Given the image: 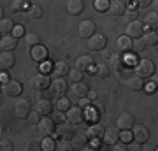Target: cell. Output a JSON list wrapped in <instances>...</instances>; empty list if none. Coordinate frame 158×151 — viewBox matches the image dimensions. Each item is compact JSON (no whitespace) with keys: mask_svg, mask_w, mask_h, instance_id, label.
Masks as SVG:
<instances>
[{"mask_svg":"<svg viewBox=\"0 0 158 151\" xmlns=\"http://www.w3.org/2000/svg\"><path fill=\"white\" fill-rule=\"evenodd\" d=\"M102 141H104L106 144L113 146L114 142H118V141H119V130L118 128H107V130H104Z\"/></svg>","mask_w":158,"mask_h":151,"instance_id":"cell-21","label":"cell"},{"mask_svg":"<svg viewBox=\"0 0 158 151\" xmlns=\"http://www.w3.org/2000/svg\"><path fill=\"white\" fill-rule=\"evenodd\" d=\"M27 6H28L27 0H14V4H12V11L21 12L23 9H27Z\"/></svg>","mask_w":158,"mask_h":151,"instance_id":"cell-41","label":"cell"},{"mask_svg":"<svg viewBox=\"0 0 158 151\" xmlns=\"http://www.w3.org/2000/svg\"><path fill=\"white\" fill-rule=\"evenodd\" d=\"M40 42L39 35L37 34H28L27 35V44H28V48H32V46H37Z\"/></svg>","mask_w":158,"mask_h":151,"instance_id":"cell-43","label":"cell"},{"mask_svg":"<svg viewBox=\"0 0 158 151\" xmlns=\"http://www.w3.org/2000/svg\"><path fill=\"white\" fill-rule=\"evenodd\" d=\"M67 76L70 78V81H72V83H77V81H83V70H79V69H70Z\"/></svg>","mask_w":158,"mask_h":151,"instance_id":"cell-38","label":"cell"},{"mask_svg":"<svg viewBox=\"0 0 158 151\" xmlns=\"http://www.w3.org/2000/svg\"><path fill=\"white\" fill-rule=\"evenodd\" d=\"M2 91L7 97H19L23 93V84L19 81H16V79H7L2 84Z\"/></svg>","mask_w":158,"mask_h":151,"instance_id":"cell-2","label":"cell"},{"mask_svg":"<svg viewBox=\"0 0 158 151\" xmlns=\"http://www.w3.org/2000/svg\"><path fill=\"white\" fill-rule=\"evenodd\" d=\"M2 18H4V9L0 7V19H2Z\"/></svg>","mask_w":158,"mask_h":151,"instance_id":"cell-56","label":"cell"},{"mask_svg":"<svg viewBox=\"0 0 158 151\" xmlns=\"http://www.w3.org/2000/svg\"><path fill=\"white\" fill-rule=\"evenodd\" d=\"M111 62V70H116V72H119V70H125V60L121 58V56H118V55H113V58L109 60Z\"/></svg>","mask_w":158,"mask_h":151,"instance_id":"cell-28","label":"cell"},{"mask_svg":"<svg viewBox=\"0 0 158 151\" xmlns=\"http://www.w3.org/2000/svg\"><path fill=\"white\" fill-rule=\"evenodd\" d=\"M28 18L30 19H40V18H42V7L40 6H30Z\"/></svg>","mask_w":158,"mask_h":151,"instance_id":"cell-35","label":"cell"},{"mask_svg":"<svg viewBox=\"0 0 158 151\" xmlns=\"http://www.w3.org/2000/svg\"><path fill=\"white\" fill-rule=\"evenodd\" d=\"M14 114H16L19 120H27L30 114V102L27 99H19V100L14 104Z\"/></svg>","mask_w":158,"mask_h":151,"instance_id":"cell-9","label":"cell"},{"mask_svg":"<svg viewBox=\"0 0 158 151\" xmlns=\"http://www.w3.org/2000/svg\"><path fill=\"white\" fill-rule=\"evenodd\" d=\"M144 44L146 46H156L158 44V32L156 30H151V32H146V35L142 37Z\"/></svg>","mask_w":158,"mask_h":151,"instance_id":"cell-30","label":"cell"},{"mask_svg":"<svg viewBox=\"0 0 158 151\" xmlns=\"http://www.w3.org/2000/svg\"><path fill=\"white\" fill-rule=\"evenodd\" d=\"M55 109V106H53V102L49 100V99H42L40 97L39 100L35 102V111L40 112L42 116H48V114H51V111Z\"/></svg>","mask_w":158,"mask_h":151,"instance_id":"cell-15","label":"cell"},{"mask_svg":"<svg viewBox=\"0 0 158 151\" xmlns=\"http://www.w3.org/2000/svg\"><path fill=\"white\" fill-rule=\"evenodd\" d=\"M16 46H18V39H16V37H12L11 34L2 35V39H0V48H2L4 51L16 49Z\"/></svg>","mask_w":158,"mask_h":151,"instance_id":"cell-19","label":"cell"},{"mask_svg":"<svg viewBox=\"0 0 158 151\" xmlns=\"http://www.w3.org/2000/svg\"><path fill=\"white\" fill-rule=\"evenodd\" d=\"M113 16H123L125 11H127V6H125L123 0H113L111 4H109V9H107Z\"/></svg>","mask_w":158,"mask_h":151,"instance_id":"cell-22","label":"cell"},{"mask_svg":"<svg viewBox=\"0 0 158 151\" xmlns=\"http://www.w3.org/2000/svg\"><path fill=\"white\" fill-rule=\"evenodd\" d=\"M30 56H32V60L35 62H48V48L42 44H37V46H32L30 48Z\"/></svg>","mask_w":158,"mask_h":151,"instance_id":"cell-10","label":"cell"},{"mask_svg":"<svg viewBox=\"0 0 158 151\" xmlns=\"http://www.w3.org/2000/svg\"><path fill=\"white\" fill-rule=\"evenodd\" d=\"M72 141H76V142H72V148H85L90 139L86 137V134H74Z\"/></svg>","mask_w":158,"mask_h":151,"instance_id":"cell-32","label":"cell"},{"mask_svg":"<svg viewBox=\"0 0 158 151\" xmlns=\"http://www.w3.org/2000/svg\"><path fill=\"white\" fill-rule=\"evenodd\" d=\"M16 63V58L11 51H2L0 53V70H11Z\"/></svg>","mask_w":158,"mask_h":151,"instance_id":"cell-12","label":"cell"},{"mask_svg":"<svg viewBox=\"0 0 158 151\" xmlns=\"http://www.w3.org/2000/svg\"><path fill=\"white\" fill-rule=\"evenodd\" d=\"M144 32L142 30V23L137 21V19H132V21L127 23V34L130 39H137V37H141V34Z\"/></svg>","mask_w":158,"mask_h":151,"instance_id":"cell-13","label":"cell"},{"mask_svg":"<svg viewBox=\"0 0 158 151\" xmlns=\"http://www.w3.org/2000/svg\"><path fill=\"white\" fill-rule=\"evenodd\" d=\"M0 39H2V34H0Z\"/></svg>","mask_w":158,"mask_h":151,"instance_id":"cell-58","label":"cell"},{"mask_svg":"<svg viewBox=\"0 0 158 151\" xmlns=\"http://www.w3.org/2000/svg\"><path fill=\"white\" fill-rule=\"evenodd\" d=\"M40 149H42V151H53V149H56V142H55V139H51L49 135L42 137V141H40Z\"/></svg>","mask_w":158,"mask_h":151,"instance_id":"cell-29","label":"cell"},{"mask_svg":"<svg viewBox=\"0 0 158 151\" xmlns=\"http://www.w3.org/2000/svg\"><path fill=\"white\" fill-rule=\"evenodd\" d=\"M144 49H146V44H144V40L141 37H137L135 40L132 39V51L134 53H142Z\"/></svg>","mask_w":158,"mask_h":151,"instance_id":"cell-36","label":"cell"},{"mask_svg":"<svg viewBox=\"0 0 158 151\" xmlns=\"http://www.w3.org/2000/svg\"><path fill=\"white\" fill-rule=\"evenodd\" d=\"M156 28H158V14L156 12H151V14H148L144 23H142V30L151 32V30H156Z\"/></svg>","mask_w":158,"mask_h":151,"instance_id":"cell-24","label":"cell"},{"mask_svg":"<svg viewBox=\"0 0 158 151\" xmlns=\"http://www.w3.org/2000/svg\"><path fill=\"white\" fill-rule=\"evenodd\" d=\"M65 120L72 125L83 123V121H85V111H83V107H72L70 106L67 111H65Z\"/></svg>","mask_w":158,"mask_h":151,"instance_id":"cell-3","label":"cell"},{"mask_svg":"<svg viewBox=\"0 0 158 151\" xmlns=\"http://www.w3.org/2000/svg\"><path fill=\"white\" fill-rule=\"evenodd\" d=\"M134 123H135V120H134V116L130 112H121L118 116L116 127H118V130H130L134 127Z\"/></svg>","mask_w":158,"mask_h":151,"instance_id":"cell-11","label":"cell"},{"mask_svg":"<svg viewBox=\"0 0 158 151\" xmlns=\"http://www.w3.org/2000/svg\"><path fill=\"white\" fill-rule=\"evenodd\" d=\"M123 16H127V19L132 21V19H135V18H137V11H135V9H127Z\"/></svg>","mask_w":158,"mask_h":151,"instance_id":"cell-46","label":"cell"},{"mask_svg":"<svg viewBox=\"0 0 158 151\" xmlns=\"http://www.w3.org/2000/svg\"><path fill=\"white\" fill-rule=\"evenodd\" d=\"M141 146H142V144H139V142H128V144H127V149H130V151H139V149H141Z\"/></svg>","mask_w":158,"mask_h":151,"instance_id":"cell-50","label":"cell"},{"mask_svg":"<svg viewBox=\"0 0 158 151\" xmlns=\"http://www.w3.org/2000/svg\"><path fill=\"white\" fill-rule=\"evenodd\" d=\"M153 74H155V63L151 60L142 58V60H139L135 63V76L144 79V78H151Z\"/></svg>","mask_w":158,"mask_h":151,"instance_id":"cell-1","label":"cell"},{"mask_svg":"<svg viewBox=\"0 0 158 151\" xmlns=\"http://www.w3.org/2000/svg\"><path fill=\"white\" fill-rule=\"evenodd\" d=\"M116 46H118V51L128 53V51H132V39H130L128 35H121V37H118V40H116Z\"/></svg>","mask_w":158,"mask_h":151,"instance_id":"cell-25","label":"cell"},{"mask_svg":"<svg viewBox=\"0 0 158 151\" xmlns=\"http://www.w3.org/2000/svg\"><path fill=\"white\" fill-rule=\"evenodd\" d=\"M12 149V144L9 141H0V151H11Z\"/></svg>","mask_w":158,"mask_h":151,"instance_id":"cell-47","label":"cell"},{"mask_svg":"<svg viewBox=\"0 0 158 151\" xmlns=\"http://www.w3.org/2000/svg\"><path fill=\"white\" fill-rule=\"evenodd\" d=\"M113 51H106V48H104V49H102V58H104V60H106V62H109V60H111V58H113Z\"/></svg>","mask_w":158,"mask_h":151,"instance_id":"cell-51","label":"cell"},{"mask_svg":"<svg viewBox=\"0 0 158 151\" xmlns=\"http://www.w3.org/2000/svg\"><path fill=\"white\" fill-rule=\"evenodd\" d=\"M69 70H70V67H69V63L65 60L56 62L53 65V78H65L69 74Z\"/></svg>","mask_w":158,"mask_h":151,"instance_id":"cell-20","label":"cell"},{"mask_svg":"<svg viewBox=\"0 0 158 151\" xmlns=\"http://www.w3.org/2000/svg\"><path fill=\"white\" fill-rule=\"evenodd\" d=\"M90 106V100L85 99V97H81V102H79V107H88Z\"/></svg>","mask_w":158,"mask_h":151,"instance_id":"cell-54","label":"cell"},{"mask_svg":"<svg viewBox=\"0 0 158 151\" xmlns=\"http://www.w3.org/2000/svg\"><path fill=\"white\" fill-rule=\"evenodd\" d=\"M132 137H134V141L135 142H139V144H146L148 141H149V130L146 128V127H134V130H132Z\"/></svg>","mask_w":158,"mask_h":151,"instance_id":"cell-14","label":"cell"},{"mask_svg":"<svg viewBox=\"0 0 158 151\" xmlns=\"http://www.w3.org/2000/svg\"><path fill=\"white\" fill-rule=\"evenodd\" d=\"M93 34H95V23L91 21V19H85V21L79 23V35L83 39H88Z\"/></svg>","mask_w":158,"mask_h":151,"instance_id":"cell-16","label":"cell"},{"mask_svg":"<svg viewBox=\"0 0 158 151\" xmlns=\"http://www.w3.org/2000/svg\"><path fill=\"white\" fill-rule=\"evenodd\" d=\"M51 114H53V121H55V123H63V121H65V114H63L62 111H56V112L51 111Z\"/></svg>","mask_w":158,"mask_h":151,"instance_id":"cell-45","label":"cell"},{"mask_svg":"<svg viewBox=\"0 0 158 151\" xmlns=\"http://www.w3.org/2000/svg\"><path fill=\"white\" fill-rule=\"evenodd\" d=\"M56 149L58 151H70V149H74V148H72V141L60 139V142L56 144Z\"/></svg>","mask_w":158,"mask_h":151,"instance_id":"cell-39","label":"cell"},{"mask_svg":"<svg viewBox=\"0 0 158 151\" xmlns=\"http://www.w3.org/2000/svg\"><path fill=\"white\" fill-rule=\"evenodd\" d=\"M49 84H51V79L46 76V74H35L34 78L30 79V86L35 90V91H44V90L49 88Z\"/></svg>","mask_w":158,"mask_h":151,"instance_id":"cell-4","label":"cell"},{"mask_svg":"<svg viewBox=\"0 0 158 151\" xmlns=\"http://www.w3.org/2000/svg\"><path fill=\"white\" fill-rule=\"evenodd\" d=\"M11 35H12V37H16V39L23 37V35H25V27H23V25H14Z\"/></svg>","mask_w":158,"mask_h":151,"instance_id":"cell-42","label":"cell"},{"mask_svg":"<svg viewBox=\"0 0 158 151\" xmlns=\"http://www.w3.org/2000/svg\"><path fill=\"white\" fill-rule=\"evenodd\" d=\"M53 106L56 107V111L65 112L69 107H70V100H69V99H65V97H60V99H56V104H53Z\"/></svg>","mask_w":158,"mask_h":151,"instance_id":"cell-34","label":"cell"},{"mask_svg":"<svg viewBox=\"0 0 158 151\" xmlns=\"http://www.w3.org/2000/svg\"><path fill=\"white\" fill-rule=\"evenodd\" d=\"M85 9L83 0H67V12L70 16H79Z\"/></svg>","mask_w":158,"mask_h":151,"instance_id":"cell-18","label":"cell"},{"mask_svg":"<svg viewBox=\"0 0 158 151\" xmlns=\"http://www.w3.org/2000/svg\"><path fill=\"white\" fill-rule=\"evenodd\" d=\"M86 97H88V100H90V102H95L97 99H98V93H97V91H88Z\"/></svg>","mask_w":158,"mask_h":151,"instance_id":"cell-52","label":"cell"},{"mask_svg":"<svg viewBox=\"0 0 158 151\" xmlns=\"http://www.w3.org/2000/svg\"><path fill=\"white\" fill-rule=\"evenodd\" d=\"M109 4H111V0H93V7L98 12H106L109 9Z\"/></svg>","mask_w":158,"mask_h":151,"instance_id":"cell-37","label":"cell"},{"mask_svg":"<svg viewBox=\"0 0 158 151\" xmlns=\"http://www.w3.org/2000/svg\"><path fill=\"white\" fill-rule=\"evenodd\" d=\"M93 104H95V111L98 112V114H102V112H106V104H104V102H93Z\"/></svg>","mask_w":158,"mask_h":151,"instance_id":"cell-48","label":"cell"},{"mask_svg":"<svg viewBox=\"0 0 158 151\" xmlns=\"http://www.w3.org/2000/svg\"><path fill=\"white\" fill-rule=\"evenodd\" d=\"M12 28H14V25H12L11 19H7V18H2V19H0V34L2 35L11 34Z\"/></svg>","mask_w":158,"mask_h":151,"instance_id":"cell-33","label":"cell"},{"mask_svg":"<svg viewBox=\"0 0 158 151\" xmlns=\"http://www.w3.org/2000/svg\"><path fill=\"white\" fill-rule=\"evenodd\" d=\"M74 128L70 127V125H60L56 130H55V134L53 135H56V139L60 141V139H67V141H72V137H74Z\"/></svg>","mask_w":158,"mask_h":151,"instance_id":"cell-17","label":"cell"},{"mask_svg":"<svg viewBox=\"0 0 158 151\" xmlns=\"http://www.w3.org/2000/svg\"><path fill=\"white\" fill-rule=\"evenodd\" d=\"M55 125H56V123L53 121V118L42 116V118H40V121L37 123V127H39V134L42 135V137H46V135H53V134H55V130H56Z\"/></svg>","mask_w":158,"mask_h":151,"instance_id":"cell-5","label":"cell"},{"mask_svg":"<svg viewBox=\"0 0 158 151\" xmlns=\"http://www.w3.org/2000/svg\"><path fill=\"white\" fill-rule=\"evenodd\" d=\"M90 91V88H88V84H85L83 81H77V83H74V86H72V93L76 97H86V93Z\"/></svg>","mask_w":158,"mask_h":151,"instance_id":"cell-27","label":"cell"},{"mask_svg":"<svg viewBox=\"0 0 158 151\" xmlns=\"http://www.w3.org/2000/svg\"><path fill=\"white\" fill-rule=\"evenodd\" d=\"M98 79H106L109 78V74H111V69H109V65L106 62L98 63V65H95V72H93Z\"/></svg>","mask_w":158,"mask_h":151,"instance_id":"cell-26","label":"cell"},{"mask_svg":"<svg viewBox=\"0 0 158 151\" xmlns=\"http://www.w3.org/2000/svg\"><path fill=\"white\" fill-rule=\"evenodd\" d=\"M49 90L53 97H63L67 91V81L63 78H55L49 84Z\"/></svg>","mask_w":158,"mask_h":151,"instance_id":"cell-6","label":"cell"},{"mask_svg":"<svg viewBox=\"0 0 158 151\" xmlns=\"http://www.w3.org/2000/svg\"><path fill=\"white\" fill-rule=\"evenodd\" d=\"M106 44H107V39H106V35H102V34L95 32L91 37H88V48L91 51H102L106 48Z\"/></svg>","mask_w":158,"mask_h":151,"instance_id":"cell-7","label":"cell"},{"mask_svg":"<svg viewBox=\"0 0 158 151\" xmlns=\"http://www.w3.org/2000/svg\"><path fill=\"white\" fill-rule=\"evenodd\" d=\"M76 69L79 70H85L88 74H93L95 72V62L90 55H85V56H79L77 62H76Z\"/></svg>","mask_w":158,"mask_h":151,"instance_id":"cell-8","label":"cell"},{"mask_svg":"<svg viewBox=\"0 0 158 151\" xmlns=\"http://www.w3.org/2000/svg\"><path fill=\"white\" fill-rule=\"evenodd\" d=\"M0 91H2V84H0Z\"/></svg>","mask_w":158,"mask_h":151,"instance_id":"cell-57","label":"cell"},{"mask_svg":"<svg viewBox=\"0 0 158 151\" xmlns=\"http://www.w3.org/2000/svg\"><path fill=\"white\" fill-rule=\"evenodd\" d=\"M102 135H104V127L100 123H93L88 127L86 130V137L88 139H100L102 141Z\"/></svg>","mask_w":158,"mask_h":151,"instance_id":"cell-23","label":"cell"},{"mask_svg":"<svg viewBox=\"0 0 158 151\" xmlns=\"http://www.w3.org/2000/svg\"><path fill=\"white\" fill-rule=\"evenodd\" d=\"M119 141H121V142H125V144L132 142V141H134L132 132H130V130H119Z\"/></svg>","mask_w":158,"mask_h":151,"instance_id":"cell-40","label":"cell"},{"mask_svg":"<svg viewBox=\"0 0 158 151\" xmlns=\"http://www.w3.org/2000/svg\"><path fill=\"white\" fill-rule=\"evenodd\" d=\"M149 2H151V0H135L137 7H148L149 6Z\"/></svg>","mask_w":158,"mask_h":151,"instance_id":"cell-53","label":"cell"},{"mask_svg":"<svg viewBox=\"0 0 158 151\" xmlns=\"http://www.w3.org/2000/svg\"><path fill=\"white\" fill-rule=\"evenodd\" d=\"M113 149L114 151H127V144H125V142H114L113 144Z\"/></svg>","mask_w":158,"mask_h":151,"instance_id":"cell-49","label":"cell"},{"mask_svg":"<svg viewBox=\"0 0 158 151\" xmlns=\"http://www.w3.org/2000/svg\"><path fill=\"white\" fill-rule=\"evenodd\" d=\"M40 118H42V114H40V112H37V111H30V114H28V118H27V120H28V121H32V123L34 125H37L40 121Z\"/></svg>","mask_w":158,"mask_h":151,"instance_id":"cell-44","label":"cell"},{"mask_svg":"<svg viewBox=\"0 0 158 151\" xmlns=\"http://www.w3.org/2000/svg\"><path fill=\"white\" fill-rule=\"evenodd\" d=\"M149 6L153 7V12L158 11V2H156V0H151V2H149Z\"/></svg>","mask_w":158,"mask_h":151,"instance_id":"cell-55","label":"cell"},{"mask_svg":"<svg viewBox=\"0 0 158 151\" xmlns=\"http://www.w3.org/2000/svg\"><path fill=\"white\" fill-rule=\"evenodd\" d=\"M128 84H130V88L135 90V91L144 90V81H142V78H139V76H132V78H128Z\"/></svg>","mask_w":158,"mask_h":151,"instance_id":"cell-31","label":"cell"}]
</instances>
